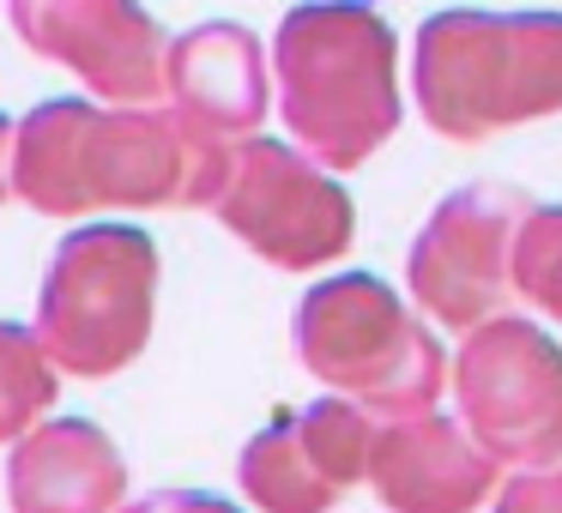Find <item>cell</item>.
Listing matches in <instances>:
<instances>
[{
	"label": "cell",
	"instance_id": "9a60e30c",
	"mask_svg": "<svg viewBox=\"0 0 562 513\" xmlns=\"http://www.w3.org/2000/svg\"><path fill=\"white\" fill-rule=\"evenodd\" d=\"M308 459L321 465L333 489H351L369 477V453H375V411H363L357 399H315L308 411H296Z\"/></svg>",
	"mask_w": 562,
	"mask_h": 513
},
{
	"label": "cell",
	"instance_id": "7a4b0ae2",
	"mask_svg": "<svg viewBox=\"0 0 562 513\" xmlns=\"http://www.w3.org/2000/svg\"><path fill=\"white\" fill-rule=\"evenodd\" d=\"M272 73L284 127L327 170H357L400 127L393 31L363 0H308L284 13Z\"/></svg>",
	"mask_w": 562,
	"mask_h": 513
},
{
	"label": "cell",
	"instance_id": "ba28073f",
	"mask_svg": "<svg viewBox=\"0 0 562 513\" xmlns=\"http://www.w3.org/2000/svg\"><path fill=\"white\" fill-rule=\"evenodd\" d=\"M526 212H532V200L502 182H477L441 200L405 260V284H412L417 308L460 332L496 315L508 296V254Z\"/></svg>",
	"mask_w": 562,
	"mask_h": 513
},
{
	"label": "cell",
	"instance_id": "52a82bcc",
	"mask_svg": "<svg viewBox=\"0 0 562 513\" xmlns=\"http://www.w3.org/2000/svg\"><path fill=\"white\" fill-rule=\"evenodd\" d=\"M218 224L279 272H321L351 248L357 206L327 163H315L303 146L284 139H236L231 175L212 200Z\"/></svg>",
	"mask_w": 562,
	"mask_h": 513
},
{
	"label": "cell",
	"instance_id": "e0dca14e",
	"mask_svg": "<svg viewBox=\"0 0 562 513\" xmlns=\"http://www.w3.org/2000/svg\"><path fill=\"white\" fill-rule=\"evenodd\" d=\"M496 513H562V459L526 465V471L496 495Z\"/></svg>",
	"mask_w": 562,
	"mask_h": 513
},
{
	"label": "cell",
	"instance_id": "8fae6325",
	"mask_svg": "<svg viewBox=\"0 0 562 513\" xmlns=\"http://www.w3.org/2000/svg\"><path fill=\"white\" fill-rule=\"evenodd\" d=\"M13 513H122L127 459L86 417H43L7 453Z\"/></svg>",
	"mask_w": 562,
	"mask_h": 513
},
{
	"label": "cell",
	"instance_id": "5bb4252c",
	"mask_svg": "<svg viewBox=\"0 0 562 513\" xmlns=\"http://www.w3.org/2000/svg\"><path fill=\"white\" fill-rule=\"evenodd\" d=\"M55 392H61V368L49 363L43 339L31 327L0 320V447L43 423L55 411Z\"/></svg>",
	"mask_w": 562,
	"mask_h": 513
},
{
	"label": "cell",
	"instance_id": "d6986e66",
	"mask_svg": "<svg viewBox=\"0 0 562 513\" xmlns=\"http://www.w3.org/2000/svg\"><path fill=\"white\" fill-rule=\"evenodd\" d=\"M13 134H19V122L0 115V206L13 200Z\"/></svg>",
	"mask_w": 562,
	"mask_h": 513
},
{
	"label": "cell",
	"instance_id": "30bf717a",
	"mask_svg": "<svg viewBox=\"0 0 562 513\" xmlns=\"http://www.w3.org/2000/svg\"><path fill=\"white\" fill-rule=\"evenodd\" d=\"M369 483L393 513H472L496 483V459L477 447L465 423L412 411L375 429Z\"/></svg>",
	"mask_w": 562,
	"mask_h": 513
},
{
	"label": "cell",
	"instance_id": "7c38bea8",
	"mask_svg": "<svg viewBox=\"0 0 562 513\" xmlns=\"http://www.w3.org/2000/svg\"><path fill=\"white\" fill-rule=\"evenodd\" d=\"M164 98L182 122L248 139L267 122V55L243 25H194L164 49Z\"/></svg>",
	"mask_w": 562,
	"mask_h": 513
},
{
	"label": "cell",
	"instance_id": "4fadbf2b",
	"mask_svg": "<svg viewBox=\"0 0 562 513\" xmlns=\"http://www.w3.org/2000/svg\"><path fill=\"white\" fill-rule=\"evenodd\" d=\"M236 477H243L248 501H255L260 513H327L333 501H339V489H333L327 477H321V465L308 459L296 417H279V423L260 429L243 447Z\"/></svg>",
	"mask_w": 562,
	"mask_h": 513
},
{
	"label": "cell",
	"instance_id": "ac0fdd59",
	"mask_svg": "<svg viewBox=\"0 0 562 513\" xmlns=\"http://www.w3.org/2000/svg\"><path fill=\"white\" fill-rule=\"evenodd\" d=\"M122 513H243L224 495H206V489H158V495L122 501Z\"/></svg>",
	"mask_w": 562,
	"mask_h": 513
},
{
	"label": "cell",
	"instance_id": "2e32d148",
	"mask_svg": "<svg viewBox=\"0 0 562 513\" xmlns=\"http://www.w3.org/2000/svg\"><path fill=\"white\" fill-rule=\"evenodd\" d=\"M508 284L562 320V206H532L514 230Z\"/></svg>",
	"mask_w": 562,
	"mask_h": 513
},
{
	"label": "cell",
	"instance_id": "9c48e42d",
	"mask_svg": "<svg viewBox=\"0 0 562 513\" xmlns=\"http://www.w3.org/2000/svg\"><path fill=\"white\" fill-rule=\"evenodd\" d=\"M7 13L31 55L67 67L103 103L164 98L170 37L139 0H7Z\"/></svg>",
	"mask_w": 562,
	"mask_h": 513
},
{
	"label": "cell",
	"instance_id": "277c9868",
	"mask_svg": "<svg viewBox=\"0 0 562 513\" xmlns=\"http://www.w3.org/2000/svg\"><path fill=\"white\" fill-rule=\"evenodd\" d=\"M158 320V242L134 224H86L55 248L37 290V339L74 380H110Z\"/></svg>",
	"mask_w": 562,
	"mask_h": 513
},
{
	"label": "cell",
	"instance_id": "3957f363",
	"mask_svg": "<svg viewBox=\"0 0 562 513\" xmlns=\"http://www.w3.org/2000/svg\"><path fill=\"white\" fill-rule=\"evenodd\" d=\"M417 110L448 139H490L562 110L557 13H441L417 31Z\"/></svg>",
	"mask_w": 562,
	"mask_h": 513
},
{
	"label": "cell",
	"instance_id": "8992f818",
	"mask_svg": "<svg viewBox=\"0 0 562 513\" xmlns=\"http://www.w3.org/2000/svg\"><path fill=\"white\" fill-rule=\"evenodd\" d=\"M460 423L496 465L562 459V344L520 315H490L465 327L453 356Z\"/></svg>",
	"mask_w": 562,
	"mask_h": 513
},
{
	"label": "cell",
	"instance_id": "6da1fadb",
	"mask_svg": "<svg viewBox=\"0 0 562 513\" xmlns=\"http://www.w3.org/2000/svg\"><path fill=\"white\" fill-rule=\"evenodd\" d=\"M236 139L206 134L176 110L55 98L13 134V200L43 218H86L98 206H212Z\"/></svg>",
	"mask_w": 562,
	"mask_h": 513
},
{
	"label": "cell",
	"instance_id": "5b68a950",
	"mask_svg": "<svg viewBox=\"0 0 562 513\" xmlns=\"http://www.w3.org/2000/svg\"><path fill=\"white\" fill-rule=\"evenodd\" d=\"M296 356L315 380L339 387L375 417L436 411L448 356L412 320V308L369 272L321 278L296 303Z\"/></svg>",
	"mask_w": 562,
	"mask_h": 513
}]
</instances>
